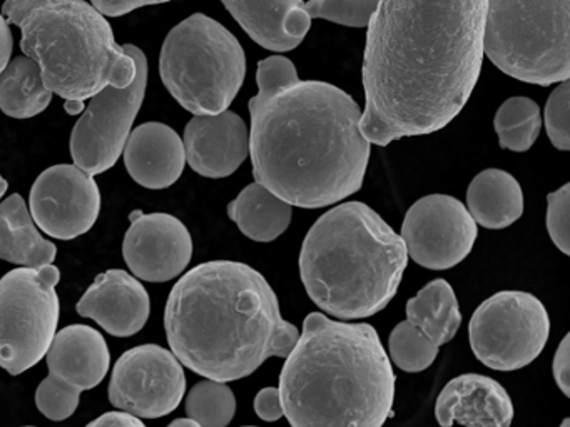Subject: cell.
Returning a JSON list of instances; mask_svg holds the SVG:
<instances>
[{"label": "cell", "instance_id": "6da1fadb", "mask_svg": "<svg viewBox=\"0 0 570 427\" xmlns=\"http://www.w3.org/2000/svg\"><path fill=\"white\" fill-rule=\"evenodd\" d=\"M487 0H380L368 22L360 130L376 146L449 126L479 82Z\"/></svg>", "mask_w": 570, "mask_h": 427}, {"label": "cell", "instance_id": "7a4b0ae2", "mask_svg": "<svg viewBox=\"0 0 570 427\" xmlns=\"http://www.w3.org/2000/svg\"><path fill=\"white\" fill-rule=\"evenodd\" d=\"M249 156L256 182L289 206L320 209L358 192L370 140L362 110L345 90L296 80L249 100Z\"/></svg>", "mask_w": 570, "mask_h": 427}, {"label": "cell", "instance_id": "3957f363", "mask_svg": "<svg viewBox=\"0 0 570 427\" xmlns=\"http://www.w3.org/2000/svg\"><path fill=\"white\" fill-rule=\"evenodd\" d=\"M165 329L183 366L219 383L252 376L269 357L285 359L299 337L268 280L235 260L186 272L169 294Z\"/></svg>", "mask_w": 570, "mask_h": 427}, {"label": "cell", "instance_id": "277c9868", "mask_svg": "<svg viewBox=\"0 0 570 427\" xmlns=\"http://www.w3.org/2000/svg\"><path fill=\"white\" fill-rule=\"evenodd\" d=\"M295 427H380L392 416L395 374L375 327L306 316L279 376Z\"/></svg>", "mask_w": 570, "mask_h": 427}, {"label": "cell", "instance_id": "5b68a950", "mask_svg": "<svg viewBox=\"0 0 570 427\" xmlns=\"http://www.w3.org/2000/svg\"><path fill=\"white\" fill-rule=\"evenodd\" d=\"M409 264L402 237L363 202L323 214L303 240L299 276L309 299L338 319H365L389 306Z\"/></svg>", "mask_w": 570, "mask_h": 427}, {"label": "cell", "instance_id": "8992f818", "mask_svg": "<svg viewBox=\"0 0 570 427\" xmlns=\"http://www.w3.org/2000/svg\"><path fill=\"white\" fill-rule=\"evenodd\" d=\"M2 13L21 29V49L39 63L46 87L65 100L128 87L136 63L111 23L85 0H6Z\"/></svg>", "mask_w": 570, "mask_h": 427}, {"label": "cell", "instance_id": "52a82bcc", "mask_svg": "<svg viewBox=\"0 0 570 427\" xmlns=\"http://www.w3.org/2000/svg\"><path fill=\"white\" fill-rule=\"evenodd\" d=\"M159 76L183 109L213 116L232 106L245 82V50L222 23L195 13L166 37Z\"/></svg>", "mask_w": 570, "mask_h": 427}, {"label": "cell", "instance_id": "ba28073f", "mask_svg": "<svg viewBox=\"0 0 570 427\" xmlns=\"http://www.w3.org/2000/svg\"><path fill=\"white\" fill-rule=\"evenodd\" d=\"M569 17V0H487L483 53L522 82H562L570 77Z\"/></svg>", "mask_w": 570, "mask_h": 427}, {"label": "cell", "instance_id": "9c48e42d", "mask_svg": "<svg viewBox=\"0 0 570 427\" xmlns=\"http://www.w3.org/2000/svg\"><path fill=\"white\" fill-rule=\"evenodd\" d=\"M61 272L48 264L11 270L0 279V367L19 376L41 363L58 330Z\"/></svg>", "mask_w": 570, "mask_h": 427}, {"label": "cell", "instance_id": "30bf717a", "mask_svg": "<svg viewBox=\"0 0 570 427\" xmlns=\"http://www.w3.org/2000/svg\"><path fill=\"white\" fill-rule=\"evenodd\" d=\"M546 306L522 290H503L480 304L469 324L470 346L483 366L502 373L522 369L546 347Z\"/></svg>", "mask_w": 570, "mask_h": 427}, {"label": "cell", "instance_id": "8fae6325", "mask_svg": "<svg viewBox=\"0 0 570 427\" xmlns=\"http://www.w3.org/2000/svg\"><path fill=\"white\" fill-rule=\"evenodd\" d=\"M122 47L135 60V79L128 87L108 86L92 96L71 133L72 160L91 176L116 166L145 100L148 60L139 47Z\"/></svg>", "mask_w": 570, "mask_h": 427}, {"label": "cell", "instance_id": "7c38bea8", "mask_svg": "<svg viewBox=\"0 0 570 427\" xmlns=\"http://www.w3.org/2000/svg\"><path fill=\"white\" fill-rule=\"evenodd\" d=\"M186 393L183 364L158 344H142L122 354L112 369L109 403L145 419L178 409Z\"/></svg>", "mask_w": 570, "mask_h": 427}, {"label": "cell", "instance_id": "4fadbf2b", "mask_svg": "<svg viewBox=\"0 0 570 427\" xmlns=\"http://www.w3.org/2000/svg\"><path fill=\"white\" fill-rule=\"evenodd\" d=\"M476 236V222L463 202L445 193H432L410 207L400 237L419 266L446 270L472 252Z\"/></svg>", "mask_w": 570, "mask_h": 427}, {"label": "cell", "instance_id": "5bb4252c", "mask_svg": "<svg viewBox=\"0 0 570 427\" xmlns=\"http://www.w3.org/2000/svg\"><path fill=\"white\" fill-rule=\"evenodd\" d=\"M29 209L42 232L59 240L78 239L98 220L101 192L91 173L76 163H59L36 179Z\"/></svg>", "mask_w": 570, "mask_h": 427}, {"label": "cell", "instance_id": "9a60e30c", "mask_svg": "<svg viewBox=\"0 0 570 427\" xmlns=\"http://www.w3.org/2000/svg\"><path fill=\"white\" fill-rule=\"evenodd\" d=\"M122 242V256L131 272L145 282H169L191 262L193 239L188 227L171 214L135 210Z\"/></svg>", "mask_w": 570, "mask_h": 427}, {"label": "cell", "instance_id": "2e32d148", "mask_svg": "<svg viewBox=\"0 0 570 427\" xmlns=\"http://www.w3.org/2000/svg\"><path fill=\"white\" fill-rule=\"evenodd\" d=\"M186 162L199 176L223 179L239 169L249 153L245 120L232 110L195 116L185 129Z\"/></svg>", "mask_w": 570, "mask_h": 427}, {"label": "cell", "instance_id": "e0dca14e", "mask_svg": "<svg viewBox=\"0 0 570 427\" xmlns=\"http://www.w3.org/2000/svg\"><path fill=\"white\" fill-rule=\"evenodd\" d=\"M79 316L96 320L115 337H131L148 322L151 299L138 277L111 269L96 277L76 306Z\"/></svg>", "mask_w": 570, "mask_h": 427}, {"label": "cell", "instance_id": "ac0fdd59", "mask_svg": "<svg viewBox=\"0 0 570 427\" xmlns=\"http://www.w3.org/2000/svg\"><path fill=\"white\" fill-rule=\"evenodd\" d=\"M435 416L440 426L509 427L513 404L497 380L482 374H463L450 380L439 399Z\"/></svg>", "mask_w": 570, "mask_h": 427}, {"label": "cell", "instance_id": "d6986e66", "mask_svg": "<svg viewBox=\"0 0 570 427\" xmlns=\"http://www.w3.org/2000/svg\"><path fill=\"white\" fill-rule=\"evenodd\" d=\"M122 152L129 176L146 189H168L178 182L186 166L181 137L161 122H146L131 130Z\"/></svg>", "mask_w": 570, "mask_h": 427}, {"label": "cell", "instance_id": "ffe728a7", "mask_svg": "<svg viewBox=\"0 0 570 427\" xmlns=\"http://www.w3.org/2000/svg\"><path fill=\"white\" fill-rule=\"evenodd\" d=\"M236 22L258 46L288 52L305 40L312 19L303 0H222Z\"/></svg>", "mask_w": 570, "mask_h": 427}, {"label": "cell", "instance_id": "44dd1931", "mask_svg": "<svg viewBox=\"0 0 570 427\" xmlns=\"http://www.w3.org/2000/svg\"><path fill=\"white\" fill-rule=\"evenodd\" d=\"M49 374L81 390H91L105 380L111 352L101 332L82 324L56 332L46 352Z\"/></svg>", "mask_w": 570, "mask_h": 427}, {"label": "cell", "instance_id": "7402d4cb", "mask_svg": "<svg viewBox=\"0 0 570 427\" xmlns=\"http://www.w3.org/2000/svg\"><path fill=\"white\" fill-rule=\"evenodd\" d=\"M58 247L42 237L21 193L0 202V259L16 266L42 267L55 262Z\"/></svg>", "mask_w": 570, "mask_h": 427}, {"label": "cell", "instance_id": "603a6c76", "mask_svg": "<svg viewBox=\"0 0 570 427\" xmlns=\"http://www.w3.org/2000/svg\"><path fill=\"white\" fill-rule=\"evenodd\" d=\"M466 209L473 220L485 229H505L522 217V187L505 170H483L470 182Z\"/></svg>", "mask_w": 570, "mask_h": 427}, {"label": "cell", "instance_id": "cb8c5ba5", "mask_svg": "<svg viewBox=\"0 0 570 427\" xmlns=\"http://www.w3.org/2000/svg\"><path fill=\"white\" fill-rule=\"evenodd\" d=\"M228 216L243 234L255 242L278 239L292 222L288 202L259 182L249 183L228 206Z\"/></svg>", "mask_w": 570, "mask_h": 427}, {"label": "cell", "instance_id": "d4e9b609", "mask_svg": "<svg viewBox=\"0 0 570 427\" xmlns=\"http://www.w3.org/2000/svg\"><path fill=\"white\" fill-rule=\"evenodd\" d=\"M52 96L32 57H16L0 72V110L6 116L31 119L48 109Z\"/></svg>", "mask_w": 570, "mask_h": 427}, {"label": "cell", "instance_id": "484cf974", "mask_svg": "<svg viewBox=\"0 0 570 427\" xmlns=\"http://www.w3.org/2000/svg\"><path fill=\"white\" fill-rule=\"evenodd\" d=\"M406 317L439 347L449 344L462 326L459 300L445 279H433L422 287L406 302Z\"/></svg>", "mask_w": 570, "mask_h": 427}, {"label": "cell", "instance_id": "4316f807", "mask_svg": "<svg viewBox=\"0 0 570 427\" xmlns=\"http://www.w3.org/2000/svg\"><path fill=\"white\" fill-rule=\"evenodd\" d=\"M493 126L502 149L527 152L542 130V113L529 97H512L497 110Z\"/></svg>", "mask_w": 570, "mask_h": 427}, {"label": "cell", "instance_id": "83f0119b", "mask_svg": "<svg viewBox=\"0 0 570 427\" xmlns=\"http://www.w3.org/2000/svg\"><path fill=\"white\" fill-rule=\"evenodd\" d=\"M236 414V397L232 387L219 380L206 379L196 384L186 397V416L198 426L225 427Z\"/></svg>", "mask_w": 570, "mask_h": 427}, {"label": "cell", "instance_id": "f1b7e54d", "mask_svg": "<svg viewBox=\"0 0 570 427\" xmlns=\"http://www.w3.org/2000/svg\"><path fill=\"white\" fill-rule=\"evenodd\" d=\"M389 350L392 363L405 373H422L439 356V346L409 320L392 330Z\"/></svg>", "mask_w": 570, "mask_h": 427}, {"label": "cell", "instance_id": "f546056e", "mask_svg": "<svg viewBox=\"0 0 570 427\" xmlns=\"http://www.w3.org/2000/svg\"><path fill=\"white\" fill-rule=\"evenodd\" d=\"M380 0H309L303 10L309 19H325L346 27L368 26Z\"/></svg>", "mask_w": 570, "mask_h": 427}, {"label": "cell", "instance_id": "4dcf8cb0", "mask_svg": "<svg viewBox=\"0 0 570 427\" xmlns=\"http://www.w3.org/2000/svg\"><path fill=\"white\" fill-rule=\"evenodd\" d=\"M81 393L78 387L49 374L36 390V406L42 416L59 423L69 419L76 413Z\"/></svg>", "mask_w": 570, "mask_h": 427}, {"label": "cell", "instance_id": "1f68e13d", "mask_svg": "<svg viewBox=\"0 0 570 427\" xmlns=\"http://www.w3.org/2000/svg\"><path fill=\"white\" fill-rule=\"evenodd\" d=\"M570 82L562 80L560 86L553 90L552 96L547 100L546 106V129L550 142L559 150H570Z\"/></svg>", "mask_w": 570, "mask_h": 427}, {"label": "cell", "instance_id": "d6a6232c", "mask_svg": "<svg viewBox=\"0 0 570 427\" xmlns=\"http://www.w3.org/2000/svg\"><path fill=\"white\" fill-rule=\"evenodd\" d=\"M570 183L547 196V230L557 249L570 256Z\"/></svg>", "mask_w": 570, "mask_h": 427}, {"label": "cell", "instance_id": "836d02e7", "mask_svg": "<svg viewBox=\"0 0 570 427\" xmlns=\"http://www.w3.org/2000/svg\"><path fill=\"white\" fill-rule=\"evenodd\" d=\"M298 79L295 63L282 56L268 57L259 60L258 72H256V82H258V93H272L283 87L292 86Z\"/></svg>", "mask_w": 570, "mask_h": 427}, {"label": "cell", "instance_id": "e575fe53", "mask_svg": "<svg viewBox=\"0 0 570 427\" xmlns=\"http://www.w3.org/2000/svg\"><path fill=\"white\" fill-rule=\"evenodd\" d=\"M255 410L259 419L268 420V423L282 419L285 413H283L279 389H276V387H266V389L259 390L255 399Z\"/></svg>", "mask_w": 570, "mask_h": 427}, {"label": "cell", "instance_id": "d590c367", "mask_svg": "<svg viewBox=\"0 0 570 427\" xmlns=\"http://www.w3.org/2000/svg\"><path fill=\"white\" fill-rule=\"evenodd\" d=\"M553 379L557 386L562 390L563 396H570V347L569 334L563 337L557 349L556 357H553Z\"/></svg>", "mask_w": 570, "mask_h": 427}, {"label": "cell", "instance_id": "8d00e7d4", "mask_svg": "<svg viewBox=\"0 0 570 427\" xmlns=\"http://www.w3.org/2000/svg\"><path fill=\"white\" fill-rule=\"evenodd\" d=\"M91 2L102 16L121 17L139 7L158 6V3L171 2V0H91Z\"/></svg>", "mask_w": 570, "mask_h": 427}, {"label": "cell", "instance_id": "74e56055", "mask_svg": "<svg viewBox=\"0 0 570 427\" xmlns=\"http://www.w3.org/2000/svg\"><path fill=\"white\" fill-rule=\"evenodd\" d=\"M89 426L96 427H141L145 426L141 419L135 414L126 413V410H111V413L102 414L98 419L92 420Z\"/></svg>", "mask_w": 570, "mask_h": 427}, {"label": "cell", "instance_id": "f35d334b", "mask_svg": "<svg viewBox=\"0 0 570 427\" xmlns=\"http://www.w3.org/2000/svg\"><path fill=\"white\" fill-rule=\"evenodd\" d=\"M14 49V37L4 13H0V72L6 69Z\"/></svg>", "mask_w": 570, "mask_h": 427}, {"label": "cell", "instance_id": "ab89813d", "mask_svg": "<svg viewBox=\"0 0 570 427\" xmlns=\"http://www.w3.org/2000/svg\"><path fill=\"white\" fill-rule=\"evenodd\" d=\"M85 100H66L65 110L69 116H79V113L85 112Z\"/></svg>", "mask_w": 570, "mask_h": 427}, {"label": "cell", "instance_id": "60d3db41", "mask_svg": "<svg viewBox=\"0 0 570 427\" xmlns=\"http://www.w3.org/2000/svg\"><path fill=\"white\" fill-rule=\"evenodd\" d=\"M171 426H173V427H178V426H191V427H199V426H198V423H196V420H193V419H191V417H188V416H186V419H176V420H173Z\"/></svg>", "mask_w": 570, "mask_h": 427}, {"label": "cell", "instance_id": "b9f144b4", "mask_svg": "<svg viewBox=\"0 0 570 427\" xmlns=\"http://www.w3.org/2000/svg\"><path fill=\"white\" fill-rule=\"evenodd\" d=\"M8 180H6L4 177L0 176V200H2V196H4V193L8 192Z\"/></svg>", "mask_w": 570, "mask_h": 427}]
</instances>
